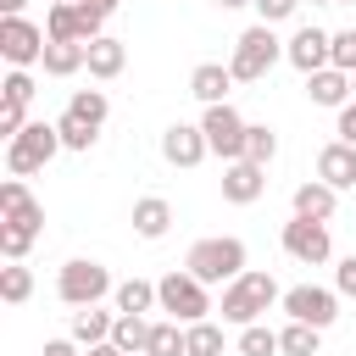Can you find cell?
<instances>
[{
  "label": "cell",
  "instance_id": "1",
  "mask_svg": "<svg viewBox=\"0 0 356 356\" xmlns=\"http://www.w3.org/2000/svg\"><path fill=\"white\" fill-rule=\"evenodd\" d=\"M184 273H195L206 289H211V284H234V278L245 273V239H234V234L195 239L189 256H184Z\"/></svg>",
  "mask_w": 356,
  "mask_h": 356
},
{
  "label": "cell",
  "instance_id": "2",
  "mask_svg": "<svg viewBox=\"0 0 356 356\" xmlns=\"http://www.w3.org/2000/svg\"><path fill=\"white\" fill-rule=\"evenodd\" d=\"M278 61H284V39H278L267 22H256V28H245V33L234 39L228 72H234V83H261Z\"/></svg>",
  "mask_w": 356,
  "mask_h": 356
},
{
  "label": "cell",
  "instance_id": "3",
  "mask_svg": "<svg viewBox=\"0 0 356 356\" xmlns=\"http://www.w3.org/2000/svg\"><path fill=\"white\" fill-rule=\"evenodd\" d=\"M278 300V284H273V273H239L234 284H222V323H234V328H250V323H261V312Z\"/></svg>",
  "mask_w": 356,
  "mask_h": 356
},
{
  "label": "cell",
  "instance_id": "4",
  "mask_svg": "<svg viewBox=\"0 0 356 356\" xmlns=\"http://www.w3.org/2000/svg\"><path fill=\"white\" fill-rule=\"evenodd\" d=\"M156 306H161L172 323H184V328L211 317V295H206V284H200L195 273H178V267L156 284Z\"/></svg>",
  "mask_w": 356,
  "mask_h": 356
},
{
  "label": "cell",
  "instance_id": "5",
  "mask_svg": "<svg viewBox=\"0 0 356 356\" xmlns=\"http://www.w3.org/2000/svg\"><path fill=\"white\" fill-rule=\"evenodd\" d=\"M56 150H61V128H56V122H28V128L6 145V172H11V178H28V172H39Z\"/></svg>",
  "mask_w": 356,
  "mask_h": 356
},
{
  "label": "cell",
  "instance_id": "6",
  "mask_svg": "<svg viewBox=\"0 0 356 356\" xmlns=\"http://www.w3.org/2000/svg\"><path fill=\"white\" fill-rule=\"evenodd\" d=\"M56 295L78 312V306H100L106 295H117V284H111V273L100 267V261H89V256H78V261H67L61 267V278H56Z\"/></svg>",
  "mask_w": 356,
  "mask_h": 356
},
{
  "label": "cell",
  "instance_id": "7",
  "mask_svg": "<svg viewBox=\"0 0 356 356\" xmlns=\"http://www.w3.org/2000/svg\"><path fill=\"white\" fill-rule=\"evenodd\" d=\"M245 117L222 100V106H206V117H200V134H206V145H211V156H222V161H245Z\"/></svg>",
  "mask_w": 356,
  "mask_h": 356
},
{
  "label": "cell",
  "instance_id": "8",
  "mask_svg": "<svg viewBox=\"0 0 356 356\" xmlns=\"http://www.w3.org/2000/svg\"><path fill=\"white\" fill-rule=\"evenodd\" d=\"M284 312H289V323L328 328V323L339 317V289H323V284H295V289H284Z\"/></svg>",
  "mask_w": 356,
  "mask_h": 356
},
{
  "label": "cell",
  "instance_id": "9",
  "mask_svg": "<svg viewBox=\"0 0 356 356\" xmlns=\"http://www.w3.org/2000/svg\"><path fill=\"white\" fill-rule=\"evenodd\" d=\"M44 28H33L28 17H0V56L11 61V67H33V61H44Z\"/></svg>",
  "mask_w": 356,
  "mask_h": 356
},
{
  "label": "cell",
  "instance_id": "10",
  "mask_svg": "<svg viewBox=\"0 0 356 356\" xmlns=\"http://www.w3.org/2000/svg\"><path fill=\"white\" fill-rule=\"evenodd\" d=\"M284 250H289L300 267H323V261L334 256L328 222H312V217H289V222H284Z\"/></svg>",
  "mask_w": 356,
  "mask_h": 356
},
{
  "label": "cell",
  "instance_id": "11",
  "mask_svg": "<svg viewBox=\"0 0 356 356\" xmlns=\"http://www.w3.org/2000/svg\"><path fill=\"white\" fill-rule=\"evenodd\" d=\"M328 50H334V33L317 28V22H306V28H295V33L284 39V61H289L295 72H306V78L328 67Z\"/></svg>",
  "mask_w": 356,
  "mask_h": 356
},
{
  "label": "cell",
  "instance_id": "12",
  "mask_svg": "<svg viewBox=\"0 0 356 356\" xmlns=\"http://www.w3.org/2000/svg\"><path fill=\"white\" fill-rule=\"evenodd\" d=\"M161 156H167L172 167H200V161L211 156V145H206L200 122H172V128L161 134Z\"/></svg>",
  "mask_w": 356,
  "mask_h": 356
},
{
  "label": "cell",
  "instance_id": "13",
  "mask_svg": "<svg viewBox=\"0 0 356 356\" xmlns=\"http://www.w3.org/2000/svg\"><path fill=\"white\" fill-rule=\"evenodd\" d=\"M0 222H17V228H44V206L28 195V184L22 178H6L0 184Z\"/></svg>",
  "mask_w": 356,
  "mask_h": 356
},
{
  "label": "cell",
  "instance_id": "14",
  "mask_svg": "<svg viewBox=\"0 0 356 356\" xmlns=\"http://www.w3.org/2000/svg\"><path fill=\"white\" fill-rule=\"evenodd\" d=\"M261 189H267V167H256V161L222 167V200L228 206H250V200H261Z\"/></svg>",
  "mask_w": 356,
  "mask_h": 356
},
{
  "label": "cell",
  "instance_id": "15",
  "mask_svg": "<svg viewBox=\"0 0 356 356\" xmlns=\"http://www.w3.org/2000/svg\"><path fill=\"white\" fill-rule=\"evenodd\" d=\"M317 178L328 189H356V145H345V139L323 145L317 150Z\"/></svg>",
  "mask_w": 356,
  "mask_h": 356
},
{
  "label": "cell",
  "instance_id": "16",
  "mask_svg": "<svg viewBox=\"0 0 356 356\" xmlns=\"http://www.w3.org/2000/svg\"><path fill=\"white\" fill-rule=\"evenodd\" d=\"M228 89H234V72H228L222 61H200V67L189 72V95H195L200 106H222Z\"/></svg>",
  "mask_w": 356,
  "mask_h": 356
},
{
  "label": "cell",
  "instance_id": "17",
  "mask_svg": "<svg viewBox=\"0 0 356 356\" xmlns=\"http://www.w3.org/2000/svg\"><path fill=\"white\" fill-rule=\"evenodd\" d=\"M306 95H312V106H328V111H339V106H350V72H339V67H323V72H312L306 78Z\"/></svg>",
  "mask_w": 356,
  "mask_h": 356
},
{
  "label": "cell",
  "instance_id": "18",
  "mask_svg": "<svg viewBox=\"0 0 356 356\" xmlns=\"http://www.w3.org/2000/svg\"><path fill=\"white\" fill-rule=\"evenodd\" d=\"M334 211H339V189H328L323 178H312V184H300V189H295V217L328 222Z\"/></svg>",
  "mask_w": 356,
  "mask_h": 356
},
{
  "label": "cell",
  "instance_id": "19",
  "mask_svg": "<svg viewBox=\"0 0 356 356\" xmlns=\"http://www.w3.org/2000/svg\"><path fill=\"white\" fill-rule=\"evenodd\" d=\"M167 228H172V206L161 195H139L134 200V234L139 239H161Z\"/></svg>",
  "mask_w": 356,
  "mask_h": 356
},
{
  "label": "cell",
  "instance_id": "20",
  "mask_svg": "<svg viewBox=\"0 0 356 356\" xmlns=\"http://www.w3.org/2000/svg\"><path fill=\"white\" fill-rule=\"evenodd\" d=\"M39 67H44L50 78H72L78 67H89V44H72V39H50Z\"/></svg>",
  "mask_w": 356,
  "mask_h": 356
},
{
  "label": "cell",
  "instance_id": "21",
  "mask_svg": "<svg viewBox=\"0 0 356 356\" xmlns=\"http://www.w3.org/2000/svg\"><path fill=\"white\" fill-rule=\"evenodd\" d=\"M122 67H128V44H122V39H111V33H100V39L89 44V78H100V83H106V78H117Z\"/></svg>",
  "mask_w": 356,
  "mask_h": 356
},
{
  "label": "cell",
  "instance_id": "22",
  "mask_svg": "<svg viewBox=\"0 0 356 356\" xmlns=\"http://www.w3.org/2000/svg\"><path fill=\"white\" fill-rule=\"evenodd\" d=\"M111 328H117V317L100 312V306H78V312H72V339H78V345H106Z\"/></svg>",
  "mask_w": 356,
  "mask_h": 356
},
{
  "label": "cell",
  "instance_id": "23",
  "mask_svg": "<svg viewBox=\"0 0 356 356\" xmlns=\"http://www.w3.org/2000/svg\"><path fill=\"white\" fill-rule=\"evenodd\" d=\"M111 345H117V350H128V356H145V345H150V317H139V312H117Z\"/></svg>",
  "mask_w": 356,
  "mask_h": 356
},
{
  "label": "cell",
  "instance_id": "24",
  "mask_svg": "<svg viewBox=\"0 0 356 356\" xmlns=\"http://www.w3.org/2000/svg\"><path fill=\"white\" fill-rule=\"evenodd\" d=\"M145 356H189V339H184V323H172V317H161V323H150V345H145Z\"/></svg>",
  "mask_w": 356,
  "mask_h": 356
},
{
  "label": "cell",
  "instance_id": "25",
  "mask_svg": "<svg viewBox=\"0 0 356 356\" xmlns=\"http://www.w3.org/2000/svg\"><path fill=\"white\" fill-rule=\"evenodd\" d=\"M67 111H72L78 122H89V128H100V122H106V111H111V100H106V89H72V100H67Z\"/></svg>",
  "mask_w": 356,
  "mask_h": 356
},
{
  "label": "cell",
  "instance_id": "26",
  "mask_svg": "<svg viewBox=\"0 0 356 356\" xmlns=\"http://www.w3.org/2000/svg\"><path fill=\"white\" fill-rule=\"evenodd\" d=\"M317 339H323V328H312V323H284L278 328V350L284 356H317Z\"/></svg>",
  "mask_w": 356,
  "mask_h": 356
},
{
  "label": "cell",
  "instance_id": "27",
  "mask_svg": "<svg viewBox=\"0 0 356 356\" xmlns=\"http://www.w3.org/2000/svg\"><path fill=\"white\" fill-rule=\"evenodd\" d=\"M111 300H117V312H139V317H145V312L156 306V284H145V278H122Z\"/></svg>",
  "mask_w": 356,
  "mask_h": 356
},
{
  "label": "cell",
  "instance_id": "28",
  "mask_svg": "<svg viewBox=\"0 0 356 356\" xmlns=\"http://www.w3.org/2000/svg\"><path fill=\"white\" fill-rule=\"evenodd\" d=\"M273 156H278V134H273L267 122H250V128H245V161L267 167Z\"/></svg>",
  "mask_w": 356,
  "mask_h": 356
},
{
  "label": "cell",
  "instance_id": "29",
  "mask_svg": "<svg viewBox=\"0 0 356 356\" xmlns=\"http://www.w3.org/2000/svg\"><path fill=\"white\" fill-rule=\"evenodd\" d=\"M28 295H33V273H28L22 261L0 267V300H6V306H22Z\"/></svg>",
  "mask_w": 356,
  "mask_h": 356
},
{
  "label": "cell",
  "instance_id": "30",
  "mask_svg": "<svg viewBox=\"0 0 356 356\" xmlns=\"http://www.w3.org/2000/svg\"><path fill=\"white\" fill-rule=\"evenodd\" d=\"M184 339H189V356H222V328H217L211 317H206V323H189Z\"/></svg>",
  "mask_w": 356,
  "mask_h": 356
},
{
  "label": "cell",
  "instance_id": "31",
  "mask_svg": "<svg viewBox=\"0 0 356 356\" xmlns=\"http://www.w3.org/2000/svg\"><path fill=\"white\" fill-rule=\"evenodd\" d=\"M56 128H61V150H89V145L100 139V128H89V122H78L72 111H61V117H56Z\"/></svg>",
  "mask_w": 356,
  "mask_h": 356
},
{
  "label": "cell",
  "instance_id": "32",
  "mask_svg": "<svg viewBox=\"0 0 356 356\" xmlns=\"http://www.w3.org/2000/svg\"><path fill=\"white\" fill-rule=\"evenodd\" d=\"M239 356H278V334H273L267 323L239 328Z\"/></svg>",
  "mask_w": 356,
  "mask_h": 356
},
{
  "label": "cell",
  "instance_id": "33",
  "mask_svg": "<svg viewBox=\"0 0 356 356\" xmlns=\"http://www.w3.org/2000/svg\"><path fill=\"white\" fill-rule=\"evenodd\" d=\"M33 239H39L33 228H17V222H0V250H6V261H22Z\"/></svg>",
  "mask_w": 356,
  "mask_h": 356
},
{
  "label": "cell",
  "instance_id": "34",
  "mask_svg": "<svg viewBox=\"0 0 356 356\" xmlns=\"http://www.w3.org/2000/svg\"><path fill=\"white\" fill-rule=\"evenodd\" d=\"M328 67H339V72H350V78H356V28H345V33H334V50H328Z\"/></svg>",
  "mask_w": 356,
  "mask_h": 356
},
{
  "label": "cell",
  "instance_id": "35",
  "mask_svg": "<svg viewBox=\"0 0 356 356\" xmlns=\"http://www.w3.org/2000/svg\"><path fill=\"white\" fill-rule=\"evenodd\" d=\"M0 89H6L0 100H17V106H28V100H33V72H22V67H11Z\"/></svg>",
  "mask_w": 356,
  "mask_h": 356
},
{
  "label": "cell",
  "instance_id": "36",
  "mask_svg": "<svg viewBox=\"0 0 356 356\" xmlns=\"http://www.w3.org/2000/svg\"><path fill=\"white\" fill-rule=\"evenodd\" d=\"M22 128H28V106H17V100H0V134H6V145H11Z\"/></svg>",
  "mask_w": 356,
  "mask_h": 356
},
{
  "label": "cell",
  "instance_id": "37",
  "mask_svg": "<svg viewBox=\"0 0 356 356\" xmlns=\"http://www.w3.org/2000/svg\"><path fill=\"white\" fill-rule=\"evenodd\" d=\"M256 11H261V22L273 28V22H289V17L300 11V0H256Z\"/></svg>",
  "mask_w": 356,
  "mask_h": 356
},
{
  "label": "cell",
  "instance_id": "38",
  "mask_svg": "<svg viewBox=\"0 0 356 356\" xmlns=\"http://www.w3.org/2000/svg\"><path fill=\"white\" fill-rule=\"evenodd\" d=\"M334 289H339V295H356V256H345V261H339V273H334Z\"/></svg>",
  "mask_w": 356,
  "mask_h": 356
},
{
  "label": "cell",
  "instance_id": "39",
  "mask_svg": "<svg viewBox=\"0 0 356 356\" xmlns=\"http://www.w3.org/2000/svg\"><path fill=\"white\" fill-rule=\"evenodd\" d=\"M339 139H345V145H356V100H350V106H339Z\"/></svg>",
  "mask_w": 356,
  "mask_h": 356
},
{
  "label": "cell",
  "instance_id": "40",
  "mask_svg": "<svg viewBox=\"0 0 356 356\" xmlns=\"http://www.w3.org/2000/svg\"><path fill=\"white\" fill-rule=\"evenodd\" d=\"M44 356H78V339H44Z\"/></svg>",
  "mask_w": 356,
  "mask_h": 356
},
{
  "label": "cell",
  "instance_id": "41",
  "mask_svg": "<svg viewBox=\"0 0 356 356\" xmlns=\"http://www.w3.org/2000/svg\"><path fill=\"white\" fill-rule=\"evenodd\" d=\"M72 6H83V11H100V17H111V11H117V0H72Z\"/></svg>",
  "mask_w": 356,
  "mask_h": 356
},
{
  "label": "cell",
  "instance_id": "42",
  "mask_svg": "<svg viewBox=\"0 0 356 356\" xmlns=\"http://www.w3.org/2000/svg\"><path fill=\"white\" fill-rule=\"evenodd\" d=\"M89 356H128V350H117V345L106 339V345H89Z\"/></svg>",
  "mask_w": 356,
  "mask_h": 356
},
{
  "label": "cell",
  "instance_id": "43",
  "mask_svg": "<svg viewBox=\"0 0 356 356\" xmlns=\"http://www.w3.org/2000/svg\"><path fill=\"white\" fill-rule=\"evenodd\" d=\"M22 6H28V0H0V11H6V17H22Z\"/></svg>",
  "mask_w": 356,
  "mask_h": 356
},
{
  "label": "cell",
  "instance_id": "44",
  "mask_svg": "<svg viewBox=\"0 0 356 356\" xmlns=\"http://www.w3.org/2000/svg\"><path fill=\"white\" fill-rule=\"evenodd\" d=\"M217 6H222V11H234V6H256V0H217Z\"/></svg>",
  "mask_w": 356,
  "mask_h": 356
},
{
  "label": "cell",
  "instance_id": "45",
  "mask_svg": "<svg viewBox=\"0 0 356 356\" xmlns=\"http://www.w3.org/2000/svg\"><path fill=\"white\" fill-rule=\"evenodd\" d=\"M312 6H339V0H312Z\"/></svg>",
  "mask_w": 356,
  "mask_h": 356
},
{
  "label": "cell",
  "instance_id": "46",
  "mask_svg": "<svg viewBox=\"0 0 356 356\" xmlns=\"http://www.w3.org/2000/svg\"><path fill=\"white\" fill-rule=\"evenodd\" d=\"M339 6H356V0H339Z\"/></svg>",
  "mask_w": 356,
  "mask_h": 356
},
{
  "label": "cell",
  "instance_id": "47",
  "mask_svg": "<svg viewBox=\"0 0 356 356\" xmlns=\"http://www.w3.org/2000/svg\"><path fill=\"white\" fill-rule=\"evenodd\" d=\"M350 89H356V78H350Z\"/></svg>",
  "mask_w": 356,
  "mask_h": 356
}]
</instances>
